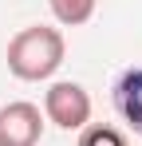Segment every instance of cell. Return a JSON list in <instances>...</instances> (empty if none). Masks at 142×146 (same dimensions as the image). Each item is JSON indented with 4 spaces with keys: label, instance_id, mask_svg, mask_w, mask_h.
I'll return each mask as SVG.
<instances>
[{
    "label": "cell",
    "instance_id": "2",
    "mask_svg": "<svg viewBox=\"0 0 142 146\" xmlns=\"http://www.w3.org/2000/svg\"><path fill=\"white\" fill-rule=\"evenodd\" d=\"M44 119L55 122L59 130H83L91 122V95L83 83L59 79L44 91Z\"/></svg>",
    "mask_w": 142,
    "mask_h": 146
},
{
    "label": "cell",
    "instance_id": "1",
    "mask_svg": "<svg viewBox=\"0 0 142 146\" xmlns=\"http://www.w3.org/2000/svg\"><path fill=\"white\" fill-rule=\"evenodd\" d=\"M63 55H67V44L59 28L32 24L8 40V71L24 83H44L63 67Z\"/></svg>",
    "mask_w": 142,
    "mask_h": 146
},
{
    "label": "cell",
    "instance_id": "3",
    "mask_svg": "<svg viewBox=\"0 0 142 146\" xmlns=\"http://www.w3.org/2000/svg\"><path fill=\"white\" fill-rule=\"evenodd\" d=\"M44 138V111L36 103H8L0 107V146H40Z\"/></svg>",
    "mask_w": 142,
    "mask_h": 146
},
{
    "label": "cell",
    "instance_id": "5",
    "mask_svg": "<svg viewBox=\"0 0 142 146\" xmlns=\"http://www.w3.org/2000/svg\"><path fill=\"white\" fill-rule=\"evenodd\" d=\"M47 8H51V16L63 28H79V24H87L95 16L99 0H47Z\"/></svg>",
    "mask_w": 142,
    "mask_h": 146
},
{
    "label": "cell",
    "instance_id": "6",
    "mask_svg": "<svg viewBox=\"0 0 142 146\" xmlns=\"http://www.w3.org/2000/svg\"><path fill=\"white\" fill-rule=\"evenodd\" d=\"M75 146H130V142H126V134H122L118 126H103V122L91 126V122H87Z\"/></svg>",
    "mask_w": 142,
    "mask_h": 146
},
{
    "label": "cell",
    "instance_id": "4",
    "mask_svg": "<svg viewBox=\"0 0 142 146\" xmlns=\"http://www.w3.org/2000/svg\"><path fill=\"white\" fill-rule=\"evenodd\" d=\"M115 111L134 134L142 138V67H126L115 83Z\"/></svg>",
    "mask_w": 142,
    "mask_h": 146
}]
</instances>
